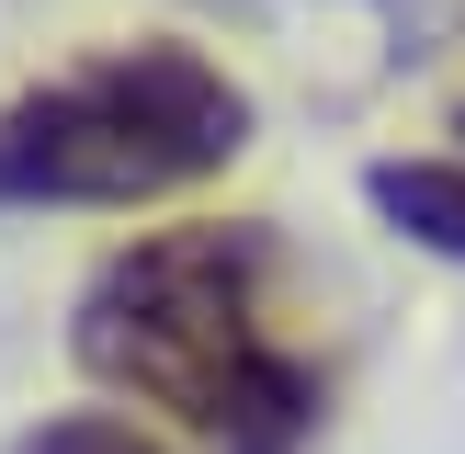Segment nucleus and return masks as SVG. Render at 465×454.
Returning <instances> with one entry per match:
<instances>
[{
	"instance_id": "obj_4",
	"label": "nucleus",
	"mask_w": 465,
	"mask_h": 454,
	"mask_svg": "<svg viewBox=\"0 0 465 454\" xmlns=\"http://www.w3.org/2000/svg\"><path fill=\"white\" fill-rule=\"evenodd\" d=\"M12 454H171V443L136 431V420H114V409H68V420H35Z\"/></svg>"
},
{
	"instance_id": "obj_3",
	"label": "nucleus",
	"mask_w": 465,
	"mask_h": 454,
	"mask_svg": "<svg viewBox=\"0 0 465 454\" xmlns=\"http://www.w3.org/2000/svg\"><path fill=\"white\" fill-rule=\"evenodd\" d=\"M363 204H375L409 250L465 262V159H375V171H363Z\"/></svg>"
},
{
	"instance_id": "obj_2",
	"label": "nucleus",
	"mask_w": 465,
	"mask_h": 454,
	"mask_svg": "<svg viewBox=\"0 0 465 454\" xmlns=\"http://www.w3.org/2000/svg\"><path fill=\"white\" fill-rule=\"evenodd\" d=\"M250 148V91L204 45H114L0 114V204H159Z\"/></svg>"
},
{
	"instance_id": "obj_1",
	"label": "nucleus",
	"mask_w": 465,
	"mask_h": 454,
	"mask_svg": "<svg viewBox=\"0 0 465 454\" xmlns=\"http://www.w3.org/2000/svg\"><path fill=\"white\" fill-rule=\"evenodd\" d=\"M272 272H284V239L262 216L125 239L80 284L68 352L204 454H307L330 420V386L272 330Z\"/></svg>"
}]
</instances>
